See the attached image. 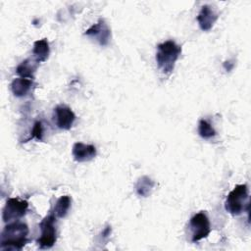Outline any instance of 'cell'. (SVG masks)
<instances>
[{
	"label": "cell",
	"mask_w": 251,
	"mask_h": 251,
	"mask_svg": "<svg viewBox=\"0 0 251 251\" xmlns=\"http://www.w3.org/2000/svg\"><path fill=\"white\" fill-rule=\"evenodd\" d=\"M28 227L24 223H11L1 232V250H21L27 242Z\"/></svg>",
	"instance_id": "1"
},
{
	"label": "cell",
	"mask_w": 251,
	"mask_h": 251,
	"mask_svg": "<svg viewBox=\"0 0 251 251\" xmlns=\"http://www.w3.org/2000/svg\"><path fill=\"white\" fill-rule=\"evenodd\" d=\"M181 53V47L173 40H167L158 44L156 53V62L158 69L165 75H170L174 69L176 60Z\"/></svg>",
	"instance_id": "2"
},
{
	"label": "cell",
	"mask_w": 251,
	"mask_h": 251,
	"mask_svg": "<svg viewBox=\"0 0 251 251\" xmlns=\"http://www.w3.org/2000/svg\"><path fill=\"white\" fill-rule=\"evenodd\" d=\"M245 206H249L248 202V188L246 184H237L227 194L225 208L226 212L233 216L241 214Z\"/></svg>",
	"instance_id": "3"
},
{
	"label": "cell",
	"mask_w": 251,
	"mask_h": 251,
	"mask_svg": "<svg viewBox=\"0 0 251 251\" xmlns=\"http://www.w3.org/2000/svg\"><path fill=\"white\" fill-rule=\"evenodd\" d=\"M55 217L56 216L54 214H50L46 216L39 224L41 234L37 239V244L41 249L51 248L57 240Z\"/></svg>",
	"instance_id": "4"
},
{
	"label": "cell",
	"mask_w": 251,
	"mask_h": 251,
	"mask_svg": "<svg viewBox=\"0 0 251 251\" xmlns=\"http://www.w3.org/2000/svg\"><path fill=\"white\" fill-rule=\"evenodd\" d=\"M191 229V241L197 242L203 238H206L211 232L210 221L204 212L195 214L189 221Z\"/></svg>",
	"instance_id": "5"
},
{
	"label": "cell",
	"mask_w": 251,
	"mask_h": 251,
	"mask_svg": "<svg viewBox=\"0 0 251 251\" xmlns=\"http://www.w3.org/2000/svg\"><path fill=\"white\" fill-rule=\"evenodd\" d=\"M27 208V201L20 198H9L3 208L2 219L5 223L17 221L25 215Z\"/></svg>",
	"instance_id": "6"
},
{
	"label": "cell",
	"mask_w": 251,
	"mask_h": 251,
	"mask_svg": "<svg viewBox=\"0 0 251 251\" xmlns=\"http://www.w3.org/2000/svg\"><path fill=\"white\" fill-rule=\"evenodd\" d=\"M84 34L96 40L101 46H106L111 38V30L103 19H100L96 24L87 28Z\"/></svg>",
	"instance_id": "7"
},
{
	"label": "cell",
	"mask_w": 251,
	"mask_h": 251,
	"mask_svg": "<svg viewBox=\"0 0 251 251\" xmlns=\"http://www.w3.org/2000/svg\"><path fill=\"white\" fill-rule=\"evenodd\" d=\"M54 120L59 128L67 130L73 126L75 121V115L71 108L60 105L54 109Z\"/></svg>",
	"instance_id": "8"
},
{
	"label": "cell",
	"mask_w": 251,
	"mask_h": 251,
	"mask_svg": "<svg viewBox=\"0 0 251 251\" xmlns=\"http://www.w3.org/2000/svg\"><path fill=\"white\" fill-rule=\"evenodd\" d=\"M72 154L76 162H86L92 160L96 156V148L92 144L75 142L73 146Z\"/></svg>",
	"instance_id": "9"
},
{
	"label": "cell",
	"mask_w": 251,
	"mask_h": 251,
	"mask_svg": "<svg viewBox=\"0 0 251 251\" xmlns=\"http://www.w3.org/2000/svg\"><path fill=\"white\" fill-rule=\"evenodd\" d=\"M217 19H218V15H217L216 11L210 5L202 6V8L197 16L198 25L203 31L210 30L213 27Z\"/></svg>",
	"instance_id": "10"
},
{
	"label": "cell",
	"mask_w": 251,
	"mask_h": 251,
	"mask_svg": "<svg viewBox=\"0 0 251 251\" xmlns=\"http://www.w3.org/2000/svg\"><path fill=\"white\" fill-rule=\"evenodd\" d=\"M32 86V79L25 77H17L11 83V90L17 97L25 96Z\"/></svg>",
	"instance_id": "11"
},
{
	"label": "cell",
	"mask_w": 251,
	"mask_h": 251,
	"mask_svg": "<svg viewBox=\"0 0 251 251\" xmlns=\"http://www.w3.org/2000/svg\"><path fill=\"white\" fill-rule=\"evenodd\" d=\"M32 54H33L34 60L37 63L44 62L48 59L49 54H50V48H49V43L46 38L36 40L33 43Z\"/></svg>",
	"instance_id": "12"
},
{
	"label": "cell",
	"mask_w": 251,
	"mask_h": 251,
	"mask_svg": "<svg viewBox=\"0 0 251 251\" xmlns=\"http://www.w3.org/2000/svg\"><path fill=\"white\" fill-rule=\"evenodd\" d=\"M37 66H38V63L35 60L26 59L23 61L20 65H18L16 69V73L20 75V77L33 79L34 73L37 69Z\"/></svg>",
	"instance_id": "13"
},
{
	"label": "cell",
	"mask_w": 251,
	"mask_h": 251,
	"mask_svg": "<svg viewBox=\"0 0 251 251\" xmlns=\"http://www.w3.org/2000/svg\"><path fill=\"white\" fill-rule=\"evenodd\" d=\"M71 203H72V199L70 196L68 195H63L61 196L54 207V212L53 214L57 217V218H64L67 216L70 208H71Z\"/></svg>",
	"instance_id": "14"
},
{
	"label": "cell",
	"mask_w": 251,
	"mask_h": 251,
	"mask_svg": "<svg viewBox=\"0 0 251 251\" xmlns=\"http://www.w3.org/2000/svg\"><path fill=\"white\" fill-rule=\"evenodd\" d=\"M153 187H154V181L150 177L144 176L137 180L135 184V191L139 196L147 197L150 195Z\"/></svg>",
	"instance_id": "15"
},
{
	"label": "cell",
	"mask_w": 251,
	"mask_h": 251,
	"mask_svg": "<svg viewBox=\"0 0 251 251\" xmlns=\"http://www.w3.org/2000/svg\"><path fill=\"white\" fill-rule=\"evenodd\" d=\"M198 133L204 139L212 138L216 135V130L212 125L206 120H200L198 125Z\"/></svg>",
	"instance_id": "16"
},
{
	"label": "cell",
	"mask_w": 251,
	"mask_h": 251,
	"mask_svg": "<svg viewBox=\"0 0 251 251\" xmlns=\"http://www.w3.org/2000/svg\"><path fill=\"white\" fill-rule=\"evenodd\" d=\"M31 138H36L39 141L43 139V126L40 121L34 123L31 130Z\"/></svg>",
	"instance_id": "17"
}]
</instances>
